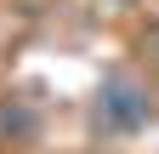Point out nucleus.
Instances as JSON below:
<instances>
[{"label":"nucleus","mask_w":159,"mask_h":154,"mask_svg":"<svg viewBox=\"0 0 159 154\" xmlns=\"http://www.w3.org/2000/svg\"><path fill=\"white\" fill-rule=\"evenodd\" d=\"M46 131L40 103H29L23 91H0V148H34Z\"/></svg>","instance_id":"nucleus-2"},{"label":"nucleus","mask_w":159,"mask_h":154,"mask_svg":"<svg viewBox=\"0 0 159 154\" xmlns=\"http://www.w3.org/2000/svg\"><path fill=\"white\" fill-rule=\"evenodd\" d=\"M153 114H159L153 74L142 63H114V69H102V80L85 103V126L97 143H131L153 126Z\"/></svg>","instance_id":"nucleus-1"},{"label":"nucleus","mask_w":159,"mask_h":154,"mask_svg":"<svg viewBox=\"0 0 159 154\" xmlns=\"http://www.w3.org/2000/svg\"><path fill=\"white\" fill-rule=\"evenodd\" d=\"M91 6H102V12H136L142 0H91Z\"/></svg>","instance_id":"nucleus-4"},{"label":"nucleus","mask_w":159,"mask_h":154,"mask_svg":"<svg viewBox=\"0 0 159 154\" xmlns=\"http://www.w3.org/2000/svg\"><path fill=\"white\" fill-rule=\"evenodd\" d=\"M142 69L159 80V23H148V34H142Z\"/></svg>","instance_id":"nucleus-3"}]
</instances>
